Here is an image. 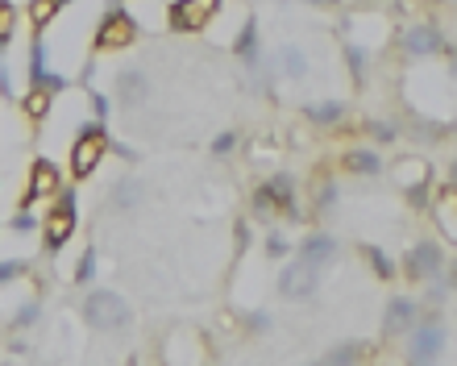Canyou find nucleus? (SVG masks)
Masks as SVG:
<instances>
[{
	"mask_svg": "<svg viewBox=\"0 0 457 366\" xmlns=\"http://www.w3.org/2000/svg\"><path fill=\"white\" fill-rule=\"evenodd\" d=\"M250 212L258 220L283 217V220H291V225H303L308 212L300 208V183H295V175L275 167V171L266 175V179L250 192Z\"/></svg>",
	"mask_w": 457,
	"mask_h": 366,
	"instance_id": "1",
	"label": "nucleus"
},
{
	"mask_svg": "<svg viewBox=\"0 0 457 366\" xmlns=\"http://www.w3.org/2000/svg\"><path fill=\"white\" fill-rule=\"evenodd\" d=\"M79 317H84L87 329H96V333H125L133 325V308L112 287H87L84 304H79Z\"/></svg>",
	"mask_w": 457,
	"mask_h": 366,
	"instance_id": "2",
	"label": "nucleus"
},
{
	"mask_svg": "<svg viewBox=\"0 0 457 366\" xmlns=\"http://www.w3.org/2000/svg\"><path fill=\"white\" fill-rule=\"evenodd\" d=\"M109 121H92L79 125V134H75L71 142V162H67V171H71V179H92V175L100 171V162L109 159Z\"/></svg>",
	"mask_w": 457,
	"mask_h": 366,
	"instance_id": "3",
	"label": "nucleus"
},
{
	"mask_svg": "<svg viewBox=\"0 0 457 366\" xmlns=\"http://www.w3.org/2000/svg\"><path fill=\"white\" fill-rule=\"evenodd\" d=\"M75 229H79V192L67 183V187H59L46 220H42V245H46V254H62L67 242L75 237Z\"/></svg>",
	"mask_w": 457,
	"mask_h": 366,
	"instance_id": "4",
	"label": "nucleus"
},
{
	"mask_svg": "<svg viewBox=\"0 0 457 366\" xmlns=\"http://www.w3.org/2000/svg\"><path fill=\"white\" fill-rule=\"evenodd\" d=\"M445 320H441V312H420V320L411 325L408 333H403V358L416 366H428V362H441L445 358Z\"/></svg>",
	"mask_w": 457,
	"mask_h": 366,
	"instance_id": "5",
	"label": "nucleus"
},
{
	"mask_svg": "<svg viewBox=\"0 0 457 366\" xmlns=\"http://www.w3.org/2000/svg\"><path fill=\"white\" fill-rule=\"evenodd\" d=\"M142 37V25L120 0H109L104 17L96 21V34H92V54H112V50H129L133 42Z\"/></svg>",
	"mask_w": 457,
	"mask_h": 366,
	"instance_id": "6",
	"label": "nucleus"
},
{
	"mask_svg": "<svg viewBox=\"0 0 457 366\" xmlns=\"http://www.w3.org/2000/svg\"><path fill=\"white\" fill-rule=\"evenodd\" d=\"M399 275H408L411 283H428L436 275H449V258H445V242H441V233L436 237H416L408 245V254L399 258Z\"/></svg>",
	"mask_w": 457,
	"mask_h": 366,
	"instance_id": "7",
	"label": "nucleus"
},
{
	"mask_svg": "<svg viewBox=\"0 0 457 366\" xmlns=\"http://www.w3.org/2000/svg\"><path fill=\"white\" fill-rule=\"evenodd\" d=\"M395 46L408 62H433L436 54L449 50V37L436 21H411L403 29H395Z\"/></svg>",
	"mask_w": 457,
	"mask_h": 366,
	"instance_id": "8",
	"label": "nucleus"
},
{
	"mask_svg": "<svg viewBox=\"0 0 457 366\" xmlns=\"http://www.w3.org/2000/svg\"><path fill=\"white\" fill-rule=\"evenodd\" d=\"M320 275L325 270H316L312 262H303L300 254L283 258V267H278L275 275V292L283 295V300H291V304H308V300H316V292H320Z\"/></svg>",
	"mask_w": 457,
	"mask_h": 366,
	"instance_id": "9",
	"label": "nucleus"
},
{
	"mask_svg": "<svg viewBox=\"0 0 457 366\" xmlns=\"http://www.w3.org/2000/svg\"><path fill=\"white\" fill-rule=\"evenodd\" d=\"M217 12H220V0H170L167 29L170 34H204Z\"/></svg>",
	"mask_w": 457,
	"mask_h": 366,
	"instance_id": "10",
	"label": "nucleus"
},
{
	"mask_svg": "<svg viewBox=\"0 0 457 366\" xmlns=\"http://www.w3.org/2000/svg\"><path fill=\"white\" fill-rule=\"evenodd\" d=\"M112 96H117V104L125 112H129V109H142V104H150V96H154V79H150V71H145V67H137V62H129V67H117Z\"/></svg>",
	"mask_w": 457,
	"mask_h": 366,
	"instance_id": "11",
	"label": "nucleus"
},
{
	"mask_svg": "<svg viewBox=\"0 0 457 366\" xmlns=\"http://www.w3.org/2000/svg\"><path fill=\"white\" fill-rule=\"evenodd\" d=\"M228 50H233V59H237L250 75L262 67L266 46H262V21H258V12H245V21H241L237 37L228 42Z\"/></svg>",
	"mask_w": 457,
	"mask_h": 366,
	"instance_id": "12",
	"label": "nucleus"
},
{
	"mask_svg": "<svg viewBox=\"0 0 457 366\" xmlns=\"http://www.w3.org/2000/svg\"><path fill=\"white\" fill-rule=\"evenodd\" d=\"M391 175H395V187L399 192H408L411 208H424L420 200L428 195V187H433V167L420 159H399L395 167H391Z\"/></svg>",
	"mask_w": 457,
	"mask_h": 366,
	"instance_id": "13",
	"label": "nucleus"
},
{
	"mask_svg": "<svg viewBox=\"0 0 457 366\" xmlns=\"http://www.w3.org/2000/svg\"><path fill=\"white\" fill-rule=\"evenodd\" d=\"M59 187H62V171L50 159H37L34 167H29V183H25V192H21V208H34L37 200H54Z\"/></svg>",
	"mask_w": 457,
	"mask_h": 366,
	"instance_id": "14",
	"label": "nucleus"
},
{
	"mask_svg": "<svg viewBox=\"0 0 457 366\" xmlns=\"http://www.w3.org/2000/svg\"><path fill=\"white\" fill-rule=\"evenodd\" d=\"M295 254H300L303 262H312L316 270H328L341 258V242L328 229H312V233H303L300 242H295Z\"/></svg>",
	"mask_w": 457,
	"mask_h": 366,
	"instance_id": "15",
	"label": "nucleus"
},
{
	"mask_svg": "<svg viewBox=\"0 0 457 366\" xmlns=\"http://www.w3.org/2000/svg\"><path fill=\"white\" fill-rule=\"evenodd\" d=\"M420 300L416 295H403V292H395L391 300H386V308H383V337H403V333L420 320Z\"/></svg>",
	"mask_w": 457,
	"mask_h": 366,
	"instance_id": "16",
	"label": "nucleus"
},
{
	"mask_svg": "<svg viewBox=\"0 0 457 366\" xmlns=\"http://www.w3.org/2000/svg\"><path fill=\"white\" fill-rule=\"evenodd\" d=\"M145 179L137 171H125L120 179H112V187H109V208L112 212H137V208L145 204Z\"/></svg>",
	"mask_w": 457,
	"mask_h": 366,
	"instance_id": "17",
	"label": "nucleus"
},
{
	"mask_svg": "<svg viewBox=\"0 0 457 366\" xmlns=\"http://www.w3.org/2000/svg\"><path fill=\"white\" fill-rule=\"evenodd\" d=\"M270 59L278 67V79H287V84H303L308 71H312V62H308V50L295 46V42H283V46L270 50Z\"/></svg>",
	"mask_w": 457,
	"mask_h": 366,
	"instance_id": "18",
	"label": "nucleus"
},
{
	"mask_svg": "<svg viewBox=\"0 0 457 366\" xmlns=\"http://www.w3.org/2000/svg\"><path fill=\"white\" fill-rule=\"evenodd\" d=\"M300 117L308 125H316V129H337V125L349 117V104L345 100H303Z\"/></svg>",
	"mask_w": 457,
	"mask_h": 366,
	"instance_id": "19",
	"label": "nucleus"
},
{
	"mask_svg": "<svg viewBox=\"0 0 457 366\" xmlns=\"http://www.w3.org/2000/svg\"><path fill=\"white\" fill-rule=\"evenodd\" d=\"M341 59H345V71L353 79V87H366L374 67V50L366 42H353V37H341Z\"/></svg>",
	"mask_w": 457,
	"mask_h": 366,
	"instance_id": "20",
	"label": "nucleus"
},
{
	"mask_svg": "<svg viewBox=\"0 0 457 366\" xmlns=\"http://www.w3.org/2000/svg\"><path fill=\"white\" fill-rule=\"evenodd\" d=\"M341 171L358 175V179H374V175H383V154L374 146H349L345 154H341Z\"/></svg>",
	"mask_w": 457,
	"mask_h": 366,
	"instance_id": "21",
	"label": "nucleus"
},
{
	"mask_svg": "<svg viewBox=\"0 0 457 366\" xmlns=\"http://www.w3.org/2000/svg\"><path fill=\"white\" fill-rule=\"evenodd\" d=\"M433 225H436V233H441L445 242L457 245V187L453 183H449L445 192L433 200Z\"/></svg>",
	"mask_w": 457,
	"mask_h": 366,
	"instance_id": "22",
	"label": "nucleus"
},
{
	"mask_svg": "<svg viewBox=\"0 0 457 366\" xmlns=\"http://www.w3.org/2000/svg\"><path fill=\"white\" fill-rule=\"evenodd\" d=\"M361 358H370L366 342H361V337H341L337 345H328L325 354H320V362L325 366H353V362H361Z\"/></svg>",
	"mask_w": 457,
	"mask_h": 366,
	"instance_id": "23",
	"label": "nucleus"
},
{
	"mask_svg": "<svg viewBox=\"0 0 457 366\" xmlns=\"http://www.w3.org/2000/svg\"><path fill=\"white\" fill-rule=\"evenodd\" d=\"M50 109H54V92H50V87L34 84V87H25V92H21V112H25V121H34V125L46 121Z\"/></svg>",
	"mask_w": 457,
	"mask_h": 366,
	"instance_id": "24",
	"label": "nucleus"
},
{
	"mask_svg": "<svg viewBox=\"0 0 457 366\" xmlns=\"http://www.w3.org/2000/svg\"><path fill=\"white\" fill-rule=\"evenodd\" d=\"M361 134H370L378 146H395L399 137H403V125L395 117H366L361 121Z\"/></svg>",
	"mask_w": 457,
	"mask_h": 366,
	"instance_id": "25",
	"label": "nucleus"
},
{
	"mask_svg": "<svg viewBox=\"0 0 457 366\" xmlns=\"http://www.w3.org/2000/svg\"><path fill=\"white\" fill-rule=\"evenodd\" d=\"M312 204H316V212H320V217H333V212H337V204H341V183L333 179V175H320V179H316Z\"/></svg>",
	"mask_w": 457,
	"mask_h": 366,
	"instance_id": "26",
	"label": "nucleus"
},
{
	"mask_svg": "<svg viewBox=\"0 0 457 366\" xmlns=\"http://www.w3.org/2000/svg\"><path fill=\"white\" fill-rule=\"evenodd\" d=\"M361 258L370 262V270H374V275H378V279H395V275H399V262H395V254H386L383 245L366 242V245H361Z\"/></svg>",
	"mask_w": 457,
	"mask_h": 366,
	"instance_id": "27",
	"label": "nucleus"
},
{
	"mask_svg": "<svg viewBox=\"0 0 457 366\" xmlns=\"http://www.w3.org/2000/svg\"><path fill=\"white\" fill-rule=\"evenodd\" d=\"M71 4L75 0H29V25H34V29H46V25L54 21L59 12L71 9Z\"/></svg>",
	"mask_w": 457,
	"mask_h": 366,
	"instance_id": "28",
	"label": "nucleus"
},
{
	"mask_svg": "<svg viewBox=\"0 0 457 366\" xmlns=\"http://www.w3.org/2000/svg\"><path fill=\"white\" fill-rule=\"evenodd\" d=\"M295 254V242H291L283 229H266L262 233V258H270V262H283V258Z\"/></svg>",
	"mask_w": 457,
	"mask_h": 366,
	"instance_id": "29",
	"label": "nucleus"
},
{
	"mask_svg": "<svg viewBox=\"0 0 457 366\" xmlns=\"http://www.w3.org/2000/svg\"><path fill=\"white\" fill-rule=\"evenodd\" d=\"M96 275H100L96 245H84V254H79V262H75V283H79V287H96Z\"/></svg>",
	"mask_w": 457,
	"mask_h": 366,
	"instance_id": "30",
	"label": "nucleus"
},
{
	"mask_svg": "<svg viewBox=\"0 0 457 366\" xmlns=\"http://www.w3.org/2000/svg\"><path fill=\"white\" fill-rule=\"evenodd\" d=\"M453 292H457L453 279H449V275H436V279L424 283V300H420V304L441 308V304H449V295H453Z\"/></svg>",
	"mask_w": 457,
	"mask_h": 366,
	"instance_id": "31",
	"label": "nucleus"
},
{
	"mask_svg": "<svg viewBox=\"0 0 457 366\" xmlns=\"http://www.w3.org/2000/svg\"><path fill=\"white\" fill-rule=\"evenodd\" d=\"M112 104H117V100H112L109 92H100L96 84L87 87V109H92V117H96V121H109V117H112Z\"/></svg>",
	"mask_w": 457,
	"mask_h": 366,
	"instance_id": "32",
	"label": "nucleus"
},
{
	"mask_svg": "<svg viewBox=\"0 0 457 366\" xmlns=\"http://www.w3.org/2000/svg\"><path fill=\"white\" fill-rule=\"evenodd\" d=\"M237 146H241V134H237V129H220V134L212 137V142H208L212 159H228V154H233Z\"/></svg>",
	"mask_w": 457,
	"mask_h": 366,
	"instance_id": "33",
	"label": "nucleus"
},
{
	"mask_svg": "<svg viewBox=\"0 0 457 366\" xmlns=\"http://www.w3.org/2000/svg\"><path fill=\"white\" fill-rule=\"evenodd\" d=\"M25 275H29V262H25V258H4V262H0V287L25 279Z\"/></svg>",
	"mask_w": 457,
	"mask_h": 366,
	"instance_id": "34",
	"label": "nucleus"
},
{
	"mask_svg": "<svg viewBox=\"0 0 457 366\" xmlns=\"http://www.w3.org/2000/svg\"><path fill=\"white\" fill-rule=\"evenodd\" d=\"M245 329H250L253 337H258V333H270L275 329V317H270L266 308H250V312H245Z\"/></svg>",
	"mask_w": 457,
	"mask_h": 366,
	"instance_id": "35",
	"label": "nucleus"
},
{
	"mask_svg": "<svg viewBox=\"0 0 457 366\" xmlns=\"http://www.w3.org/2000/svg\"><path fill=\"white\" fill-rule=\"evenodd\" d=\"M12 25H17V9L12 0H0V42H12Z\"/></svg>",
	"mask_w": 457,
	"mask_h": 366,
	"instance_id": "36",
	"label": "nucleus"
},
{
	"mask_svg": "<svg viewBox=\"0 0 457 366\" xmlns=\"http://www.w3.org/2000/svg\"><path fill=\"white\" fill-rule=\"evenodd\" d=\"M12 229H17V233H34V229H42V220L34 217V208H17V217H12Z\"/></svg>",
	"mask_w": 457,
	"mask_h": 366,
	"instance_id": "37",
	"label": "nucleus"
},
{
	"mask_svg": "<svg viewBox=\"0 0 457 366\" xmlns=\"http://www.w3.org/2000/svg\"><path fill=\"white\" fill-rule=\"evenodd\" d=\"M233 242H237V254H241V250H250V242H253L250 220H237V225H233Z\"/></svg>",
	"mask_w": 457,
	"mask_h": 366,
	"instance_id": "38",
	"label": "nucleus"
},
{
	"mask_svg": "<svg viewBox=\"0 0 457 366\" xmlns=\"http://www.w3.org/2000/svg\"><path fill=\"white\" fill-rule=\"evenodd\" d=\"M109 154H117L120 162H137V150H133V146H125V142H117V137H112V142H109Z\"/></svg>",
	"mask_w": 457,
	"mask_h": 366,
	"instance_id": "39",
	"label": "nucleus"
},
{
	"mask_svg": "<svg viewBox=\"0 0 457 366\" xmlns=\"http://www.w3.org/2000/svg\"><path fill=\"white\" fill-rule=\"evenodd\" d=\"M445 54H449V79H453V84H457V46H449Z\"/></svg>",
	"mask_w": 457,
	"mask_h": 366,
	"instance_id": "40",
	"label": "nucleus"
},
{
	"mask_svg": "<svg viewBox=\"0 0 457 366\" xmlns=\"http://www.w3.org/2000/svg\"><path fill=\"white\" fill-rule=\"evenodd\" d=\"M308 4H316V9H328V4H341V0H308Z\"/></svg>",
	"mask_w": 457,
	"mask_h": 366,
	"instance_id": "41",
	"label": "nucleus"
},
{
	"mask_svg": "<svg viewBox=\"0 0 457 366\" xmlns=\"http://www.w3.org/2000/svg\"><path fill=\"white\" fill-rule=\"evenodd\" d=\"M449 183H453V187H457V159L449 162Z\"/></svg>",
	"mask_w": 457,
	"mask_h": 366,
	"instance_id": "42",
	"label": "nucleus"
},
{
	"mask_svg": "<svg viewBox=\"0 0 457 366\" xmlns=\"http://www.w3.org/2000/svg\"><path fill=\"white\" fill-rule=\"evenodd\" d=\"M449 279H453V287H457V262H453V267H449Z\"/></svg>",
	"mask_w": 457,
	"mask_h": 366,
	"instance_id": "43",
	"label": "nucleus"
},
{
	"mask_svg": "<svg viewBox=\"0 0 457 366\" xmlns=\"http://www.w3.org/2000/svg\"><path fill=\"white\" fill-rule=\"evenodd\" d=\"M383 4H403V0H383Z\"/></svg>",
	"mask_w": 457,
	"mask_h": 366,
	"instance_id": "44",
	"label": "nucleus"
}]
</instances>
